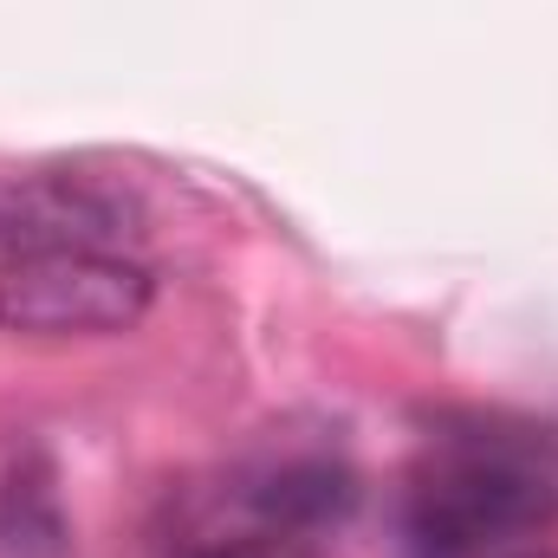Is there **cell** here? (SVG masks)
Returning <instances> with one entry per match:
<instances>
[{
  "instance_id": "obj_1",
  "label": "cell",
  "mask_w": 558,
  "mask_h": 558,
  "mask_svg": "<svg viewBox=\"0 0 558 558\" xmlns=\"http://www.w3.org/2000/svg\"><path fill=\"white\" fill-rule=\"evenodd\" d=\"M558 520V474L539 448L507 435H454L435 448L410 494L416 558H500Z\"/></svg>"
},
{
  "instance_id": "obj_5",
  "label": "cell",
  "mask_w": 558,
  "mask_h": 558,
  "mask_svg": "<svg viewBox=\"0 0 558 558\" xmlns=\"http://www.w3.org/2000/svg\"><path fill=\"white\" fill-rule=\"evenodd\" d=\"M520 558H546V553H520Z\"/></svg>"
},
{
  "instance_id": "obj_2",
  "label": "cell",
  "mask_w": 558,
  "mask_h": 558,
  "mask_svg": "<svg viewBox=\"0 0 558 558\" xmlns=\"http://www.w3.org/2000/svg\"><path fill=\"white\" fill-rule=\"evenodd\" d=\"M149 305L156 274L137 254H46L0 274V331L20 338H118Z\"/></svg>"
},
{
  "instance_id": "obj_3",
  "label": "cell",
  "mask_w": 558,
  "mask_h": 558,
  "mask_svg": "<svg viewBox=\"0 0 558 558\" xmlns=\"http://www.w3.org/2000/svg\"><path fill=\"white\" fill-rule=\"evenodd\" d=\"M143 208L98 175H13L0 182V274L46 254H131Z\"/></svg>"
},
{
  "instance_id": "obj_4",
  "label": "cell",
  "mask_w": 558,
  "mask_h": 558,
  "mask_svg": "<svg viewBox=\"0 0 558 558\" xmlns=\"http://www.w3.org/2000/svg\"><path fill=\"white\" fill-rule=\"evenodd\" d=\"M351 507H357V474L325 454L274 461L241 487V513H247L254 539H267V546H299L305 533L338 526Z\"/></svg>"
}]
</instances>
